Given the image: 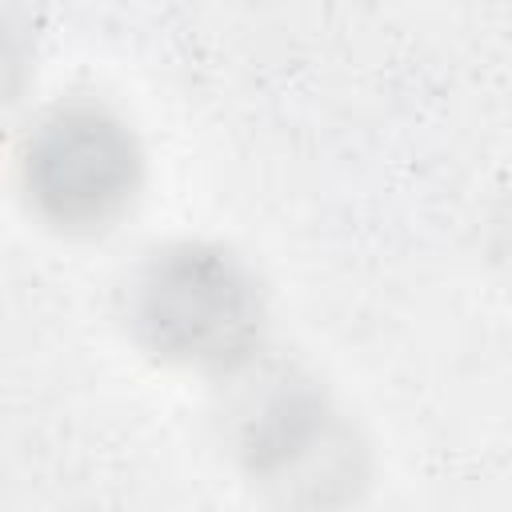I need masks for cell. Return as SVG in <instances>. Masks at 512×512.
<instances>
[{
    "mask_svg": "<svg viewBox=\"0 0 512 512\" xmlns=\"http://www.w3.org/2000/svg\"><path fill=\"white\" fill-rule=\"evenodd\" d=\"M236 452L252 476L272 484L344 480L352 472V436L328 400L288 372L260 376L240 396Z\"/></svg>",
    "mask_w": 512,
    "mask_h": 512,
    "instance_id": "3",
    "label": "cell"
},
{
    "mask_svg": "<svg viewBox=\"0 0 512 512\" xmlns=\"http://www.w3.org/2000/svg\"><path fill=\"white\" fill-rule=\"evenodd\" d=\"M128 324L136 340L180 368L236 372L264 336V296L256 276L224 248H156L128 284Z\"/></svg>",
    "mask_w": 512,
    "mask_h": 512,
    "instance_id": "1",
    "label": "cell"
},
{
    "mask_svg": "<svg viewBox=\"0 0 512 512\" xmlns=\"http://www.w3.org/2000/svg\"><path fill=\"white\" fill-rule=\"evenodd\" d=\"M16 176L36 220L64 236H100L136 204L144 156L116 112L96 100H64L24 132Z\"/></svg>",
    "mask_w": 512,
    "mask_h": 512,
    "instance_id": "2",
    "label": "cell"
},
{
    "mask_svg": "<svg viewBox=\"0 0 512 512\" xmlns=\"http://www.w3.org/2000/svg\"><path fill=\"white\" fill-rule=\"evenodd\" d=\"M28 60H32L28 24L16 16V8L0 0V108H8L20 96L28 80Z\"/></svg>",
    "mask_w": 512,
    "mask_h": 512,
    "instance_id": "4",
    "label": "cell"
}]
</instances>
